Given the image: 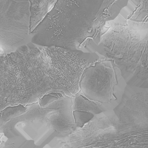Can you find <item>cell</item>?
I'll return each mask as SVG.
<instances>
[{
    "mask_svg": "<svg viewBox=\"0 0 148 148\" xmlns=\"http://www.w3.org/2000/svg\"><path fill=\"white\" fill-rule=\"evenodd\" d=\"M129 1L57 0L34 29L36 38L43 46L87 52Z\"/></svg>",
    "mask_w": 148,
    "mask_h": 148,
    "instance_id": "obj_1",
    "label": "cell"
},
{
    "mask_svg": "<svg viewBox=\"0 0 148 148\" xmlns=\"http://www.w3.org/2000/svg\"><path fill=\"white\" fill-rule=\"evenodd\" d=\"M82 148H148V88L127 84L119 105L97 117Z\"/></svg>",
    "mask_w": 148,
    "mask_h": 148,
    "instance_id": "obj_2",
    "label": "cell"
},
{
    "mask_svg": "<svg viewBox=\"0 0 148 148\" xmlns=\"http://www.w3.org/2000/svg\"><path fill=\"white\" fill-rule=\"evenodd\" d=\"M97 53L114 61L127 84L148 88V22L114 20L101 35Z\"/></svg>",
    "mask_w": 148,
    "mask_h": 148,
    "instance_id": "obj_3",
    "label": "cell"
},
{
    "mask_svg": "<svg viewBox=\"0 0 148 148\" xmlns=\"http://www.w3.org/2000/svg\"><path fill=\"white\" fill-rule=\"evenodd\" d=\"M38 47L32 42L0 56V113L9 107L30 105L41 99Z\"/></svg>",
    "mask_w": 148,
    "mask_h": 148,
    "instance_id": "obj_4",
    "label": "cell"
},
{
    "mask_svg": "<svg viewBox=\"0 0 148 148\" xmlns=\"http://www.w3.org/2000/svg\"><path fill=\"white\" fill-rule=\"evenodd\" d=\"M72 98L60 94L45 95L27 105L24 129L31 140L42 148L54 139L71 134L77 128Z\"/></svg>",
    "mask_w": 148,
    "mask_h": 148,
    "instance_id": "obj_5",
    "label": "cell"
},
{
    "mask_svg": "<svg viewBox=\"0 0 148 148\" xmlns=\"http://www.w3.org/2000/svg\"><path fill=\"white\" fill-rule=\"evenodd\" d=\"M99 56L84 69L79 91L103 111L113 110L121 103L127 84L114 61Z\"/></svg>",
    "mask_w": 148,
    "mask_h": 148,
    "instance_id": "obj_6",
    "label": "cell"
},
{
    "mask_svg": "<svg viewBox=\"0 0 148 148\" xmlns=\"http://www.w3.org/2000/svg\"><path fill=\"white\" fill-rule=\"evenodd\" d=\"M72 98L73 114L77 128L83 127L95 115L104 112L97 103L85 97L80 91Z\"/></svg>",
    "mask_w": 148,
    "mask_h": 148,
    "instance_id": "obj_7",
    "label": "cell"
},
{
    "mask_svg": "<svg viewBox=\"0 0 148 148\" xmlns=\"http://www.w3.org/2000/svg\"><path fill=\"white\" fill-rule=\"evenodd\" d=\"M28 0H0V29L15 20L27 6Z\"/></svg>",
    "mask_w": 148,
    "mask_h": 148,
    "instance_id": "obj_8",
    "label": "cell"
},
{
    "mask_svg": "<svg viewBox=\"0 0 148 148\" xmlns=\"http://www.w3.org/2000/svg\"><path fill=\"white\" fill-rule=\"evenodd\" d=\"M30 5V31L32 32L53 8L57 0H29Z\"/></svg>",
    "mask_w": 148,
    "mask_h": 148,
    "instance_id": "obj_9",
    "label": "cell"
},
{
    "mask_svg": "<svg viewBox=\"0 0 148 148\" xmlns=\"http://www.w3.org/2000/svg\"><path fill=\"white\" fill-rule=\"evenodd\" d=\"M127 18L132 21L148 22V0H139L134 10Z\"/></svg>",
    "mask_w": 148,
    "mask_h": 148,
    "instance_id": "obj_10",
    "label": "cell"
},
{
    "mask_svg": "<svg viewBox=\"0 0 148 148\" xmlns=\"http://www.w3.org/2000/svg\"><path fill=\"white\" fill-rule=\"evenodd\" d=\"M26 110V106L21 105L11 106L4 109L0 113V130L6 123L21 114Z\"/></svg>",
    "mask_w": 148,
    "mask_h": 148,
    "instance_id": "obj_11",
    "label": "cell"
},
{
    "mask_svg": "<svg viewBox=\"0 0 148 148\" xmlns=\"http://www.w3.org/2000/svg\"><path fill=\"white\" fill-rule=\"evenodd\" d=\"M3 134H0V143H1V141L2 140V137H3Z\"/></svg>",
    "mask_w": 148,
    "mask_h": 148,
    "instance_id": "obj_12",
    "label": "cell"
}]
</instances>
